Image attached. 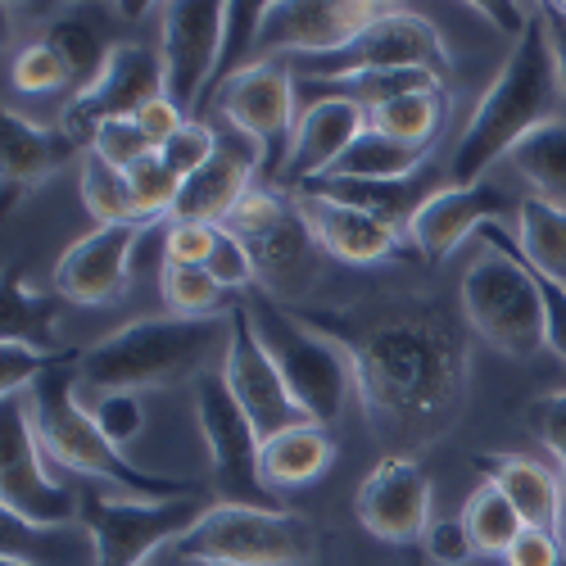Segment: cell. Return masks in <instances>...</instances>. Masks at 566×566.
Segmentation results:
<instances>
[{
  "label": "cell",
  "mask_w": 566,
  "mask_h": 566,
  "mask_svg": "<svg viewBox=\"0 0 566 566\" xmlns=\"http://www.w3.org/2000/svg\"><path fill=\"white\" fill-rule=\"evenodd\" d=\"M241 304L250 313L259 345L276 363L281 381H286V390L304 408V417L317 421V427H336L349 408V399L358 395L354 390V363L340 349V340L300 322L272 291H245Z\"/></svg>",
  "instance_id": "6"
},
{
  "label": "cell",
  "mask_w": 566,
  "mask_h": 566,
  "mask_svg": "<svg viewBox=\"0 0 566 566\" xmlns=\"http://www.w3.org/2000/svg\"><path fill=\"white\" fill-rule=\"evenodd\" d=\"M41 41L64 60V69L73 77V96H82V91H91L101 82L105 64H109V51H114V45H105V36L96 32V23L82 19V14H69V19L51 23Z\"/></svg>",
  "instance_id": "31"
},
{
  "label": "cell",
  "mask_w": 566,
  "mask_h": 566,
  "mask_svg": "<svg viewBox=\"0 0 566 566\" xmlns=\"http://www.w3.org/2000/svg\"><path fill=\"white\" fill-rule=\"evenodd\" d=\"M213 241H218V227L209 222H168V235H164V263H209L213 254Z\"/></svg>",
  "instance_id": "45"
},
{
  "label": "cell",
  "mask_w": 566,
  "mask_h": 566,
  "mask_svg": "<svg viewBox=\"0 0 566 566\" xmlns=\"http://www.w3.org/2000/svg\"><path fill=\"white\" fill-rule=\"evenodd\" d=\"M209 276L218 281V286L231 295V291H250L254 281H259V263L250 254V245L241 241L235 231L218 227V241H213V254H209Z\"/></svg>",
  "instance_id": "41"
},
{
  "label": "cell",
  "mask_w": 566,
  "mask_h": 566,
  "mask_svg": "<svg viewBox=\"0 0 566 566\" xmlns=\"http://www.w3.org/2000/svg\"><path fill=\"white\" fill-rule=\"evenodd\" d=\"M395 69H431L440 77H449V69H453L440 28L412 10H399V6L376 23H367L354 41L340 45V51L291 60L295 77L322 82V86H349L367 73H395Z\"/></svg>",
  "instance_id": "9"
},
{
  "label": "cell",
  "mask_w": 566,
  "mask_h": 566,
  "mask_svg": "<svg viewBox=\"0 0 566 566\" xmlns=\"http://www.w3.org/2000/svg\"><path fill=\"white\" fill-rule=\"evenodd\" d=\"M458 516H462V526H467V535H471V544H476L481 557H503L516 544V535L526 531L522 512L512 507V499L494 481H481L476 490H471Z\"/></svg>",
  "instance_id": "30"
},
{
  "label": "cell",
  "mask_w": 566,
  "mask_h": 566,
  "mask_svg": "<svg viewBox=\"0 0 566 566\" xmlns=\"http://www.w3.org/2000/svg\"><path fill=\"white\" fill-rule=\"evenodd\" d=\"M421 548H427V557L440 566H467L471 557H481L467 526H462V516H436L427 526V535H421Z\"/></svg>",
  "instance_id": "44"
},
{
  "label": "cell",
  "mask_w": 566,
  "mask_h": 566,
  "mask_svg": "<svg viewBox=\"0 0 566 566\" xmlns=\"http://www.w3.org/2000/svg\"><path fill=\"white\" fill-rule=\"evenodd\" d=\"M127 186H132V200H136V218H140V222L172 218V205H177L181 181L168 172V164L159 159V150H155L150 159H140V164L127 172Z\"/></svg>",
  "instance_id": "38"
},
{
  "label": "cell",
  "mask_w": 566,
  "mask_h": 566,
  "mask_svg": "<svg viewBox=\"0 0 566 566\" xmlns=\"http://www.w3.org/2000/svg\"><path fill=\"white\" fill-rule=\"evenodd\" d=\"M354 363V390L386 458L440 444L467 408L471 349L458 322L427 304H399L363 326L326 332Z\"/></svg>",
  "instance_id": "1"
},
{
  "label": "cell",
  "mask_w": 566,
  "mask_h": 566,
  "mask_svg": "<svg viewBox=\"0 0 566 566\" xmlns=\"http://www.w3.org/2000/svg\"><path fill=\"white\" fill-rule=\"evenodd\" d=\"M562 566H566V562H562Z\"/></svg>",
  "instance_id": "54"
},
{
  "label": "cell",
  "mask_w": 566,
  "mask_h": 566,
  "mask_svg": "<svg viewBox=\"0 0 566 566\" xmlns=\"http://www.w3.org/2000/svg\"><path fill=\"white\" fill-rule=\"evenodd\" d=\"M471 10H481L494 28H503L507 36H522L526 32V23H531V14L522 10V6H471Z\"/></svg>",
  "instance_id": "50"
},
{
  "label": "cell",
  "mask_w": 566,
  "mask_h": 566,
  "mask_svg": "<svg viewBox=\"0 0 566 566\" xmlns=\"http://www.w3.org/2000/svg\"><path fill=\"white\" fill-rule=\"evenodd\" d=\"M132 123H136L140 132H146V140H150L155 150H164L168 140H172V136H177L186 123H191V118H186V114H181V109H177L168 96H159V101H150L146 109H140Z\"/></svg>",
  "instance_id": "48"
},
{
  "label": "cell",
  "mask_w": 566,
  "mask_h": 566,
  "mask_svg": "<svg viewBox=\"0 0 566 566\" xmlns=\"http://www.w3.org/2000/svg\"><path fill=\"white\" fill-rule=\"evenodd\" d=\"M512 164H516V172L535 186V196L566 205V118L548 123L544 132L522 140L516 155H512Z\"/></svg>",
  "instance_id": "32"
},
{
  "label": "cell",
  "mask_w": 566,
  "mask_h": 566,
  "mask_svg": "<svg viewBox=\"0 0 566 566\" xmlns=\"http://www.w3.org/2000/svg\"><path fill=\"white\" fill-rule=\"evenodd\" d=\"M263 168V155L250 136L241 132H218V155L181 181L177 205L168 222H209L222 227L231 218V209L254 191V172Z\"/></svg>",
  "instance_id": "20"
},
{
  "label": "cell",
  "mask_w": 566,
  "mask_h": 566,
  "mask_svg": "<svg viewBox=\"0 0 566 566\" xmlns=\"http://www.w3.org/2000/svg\"><path fill=\"white\" fill-rule=\"evenodd\" d=\"M91 155L105 159L118 172H132L140 159L155 155V146H150L146 132H140L132 118H114V123H101L96 132H91Z\"/></svg>",
  "instance_id": "40"
},
{
  "label": "cell",
  "mask_w": 566,
  "mask_h": 566,
  "mask_svg": "<svg viewBox=\"0 0 566 566\" xmlns=\"http://www.w3.org/2000/svg\"><path fill=\"white\" fill-rule=\"evenodd\" d=\"M444 82L449 77H440L431 69H395V73H367V77H358L349 86H354V101L376 109V105H386L395 96H408V91H427V86H444Z\"/></svg>",
  "instance_id": "43"
},
{
  "label": "cell",
  "mask_w": 566,
  "mask_h": 566,
  "mask_svg": "<svg viewBox=\"0 0 566 566\" xmlns=\"http://www.w3.org/2000/svg\"><path fill=\"white\" fill-rule=\"evenodd\" d=\"M55 313H60L55 300H45L36 286L10 276V286H6V336L0 340H23V345H36V349H55Z\"/></svg>",
  "instance_id": "35"
},
{
  "label": "cell",
  "mask_w": 566,
  "mask_h": 566,
  "mask_svg": "<svg viewBox=\"0 0 566 566\" xmlns=\"http://www.w3.org/2000/svg\"><path fill=\"white\" fill-rule=\"evenodd\" d=\"M291 205L300 209L304 227L313 231V241L322 254H332L336 263L349 268H371V263H386L390 254H399V231L386 227L381 218H371L336 196H322L313 186H300L291 196Z\"/></svg>",
  "instance_id": "21"
},
{
  "label": "cell",
  "mask_w": 566,
  "mask_h": 566,
  "mask_svg": "<svg viewBox=\"0 0 566 566\" xmlns=\"http://www.w3.org/2000/svg\"><path fill=\"white\" fill-rule=\"evenodd\" d=\"M164 96V55L155 45H140V41H118L109 51V64L101 73V82L82 91V96L69 101L64 109V127L69 132H96L101 123L114 118H136L150 101Z\"/></svg>",
  "instance_id": "18"
},
{
  "label": "cell",
  "mask_w": 566,
  "mask_h": 566,
  "mask_svg": "<svg viewBox=\"0 0 566 566\" xmlns=\"http://www.w3.org/2000/svg\"><path fill=\"white\" fill-rule=\"evenodd\" d=\"M36 440L55 467L73 471L82 481H105V490H123L132 499H191L200 494L196 481H172V476H155L140 462H132L101 427L96 417L82 403V381L77 367H60L45 371L41 381L23 395Z\"/></svg>",
  "instance_id": "4"
},
{
  "label": "cell",
  "mask_w": 566,
  "mask_h": 566,
  "mask_svg": "<svg viewBox=\"0 0 566 566\" xmlns=\"http://www.w3.org/2000/svg\"><path fill=\"white\" fill-rule=\"evenodd\" d=\"M444 123H449V86L408 91V96H395L371 109V127L412 150H431Z\"/></svg>",
  "instance_id": "28"
},
{
  "label": "cell",
  "mask_w": 566,
  "mask_h": 566,
  "mask_svg": "<svg viewBox=\"0 0 566 566\" xmlns=\"http://www.w3.org/2000/svg\"><path fill=\"white\" fill-rule=\"evenodd\" d=\"M164 10V96L196 118L200 101L213 91L222 51H227V6H209V0H177Z\"/></svg>",
  "instance_id": "12"
},
{
  "label": "cell",
  "mask_w": 566,
  "mask_h": 566,
  "mask_svg": "<svg viewBox=\"0 0 566 566\" xmlns=\"http://www.w3.org/2000/svg\"><path fill=\"white\" fill-rule=\"evenodd\" d=\"M535 281H539V300H544V322H548V349L566 363V291L557 286V281H548V276H539L535 272Z\"/></svg>",
  "instance_id": "49"
},
{
  "label": "cell",
  "mask_w": 566,
  "mask_h": 566,
  "mask_svg": "<svg viewBox=\"0 0 566 566\" xmlns=\"http://www.w3.org/2000/svg\"><path fill=\"white\" fill-rule=\"evenodd\" d=\"M485 254L462 272V317L481 340H490L507 358H535L548 349V322H544V300L539 281L526 268L516 235L503 231V222H485L481 231Z\"/></svg>",
  "instance_id": "5"
},
{
  "label": "cell",
  "mask_w": 566,
  "mask_h": 566,
  "mask_svg": "<svg viewBox=\"0 0 566 566\" xmlns=\"http://www.w3.org/2000/svg\"><path fill=\"white\" fill-rule=\"evenodd\" d=\"M77 381H82V376H77ZM82 403H86V412L96 417V427L118 449H127L140 431H146V403H140L136 390H86L82 386Z\"/></svg>",
  "instance_id": "37"
},
{
  "label": "cell",
  "mask_w": 566,
  "mask_h": 566,
  "mask_svg": "<svg viewBox=\"0 0 566 566\" xmlns=\"http://www.w3.org/2000/svg\"><path fill=\"white\" fill-rule=\"evenodd\" d=\"M0 566H36L32 557H19L14 548H6V557H0Z\"/></svg>",
  "instance_id": "52"
},
{
  "label": "cell",
  "mask_w": 566,
  "mask_h": 566,
  "mask_svg": "<svg viewBox=\"0 0 566 566\" xmlns=\"http://www.w3.org/2000/svg\"><path fill=\"white\" fill-rule=\"evenodd\" d=\"M32 412L23 395L6 399V412H0V503H6L10 526H28V531H55L77 522L82 512V494H73L64 481L51 476L45 467Z\"/></svg>",
  "instance_id": "10"
},
{
  "label": "cell",
  "mask_w": 566,
  "mask_h": 566,
  "mask_svg": "<svg viewBox=\"0 0 566 566\" xmlns=\"http://www.w3.org/2000/svg\"><path fill=\"white\" fill-rule=\"evenodd\" d=\"M231 332L213 317H136L82 349L77 376L86 390H159L200 381L209 363L222 367Z\"/></svg>",
  "instance_id": "3"
},
{
  "label": "cell",
  "mask_w": 566,
  "mask_h": 566,
  "mask_svg": "<svg viewBox=\"0 0 566 566\" xmlns=\"http://www.w3.org/2000/svg\"><path fill=\"white\" fill-rule=\"evenodd\" d=\"M485 471L507 499L522 512V522L548 535H562V512H566V490L553 467H544L539 458L526 453H503V458H485Z\"/></svg>",
  "instance_id": "24"
},
{
  "label": "cell",
  "mask_w": 566,
  "mask_h": 566,
  "mask_svg": "<svg viewBox=\"0 0 566 566\" xmlns=\"http://www.w3.org/2000/svg\"><path fill=\"white\" fill-rule=\"evenodd\" d=\"M196 421L209 453V485L213 503H254L272 507L268 485H263V436L245 408L227 390L222 371H209L196 381Z\"/></svg>",
  "instance_id": "11"
},
{
  "label": "cell",
  "mask_w": 566,
  "mask_h": 566,
  "mask_svg": "<svg viewBox=\"0 0 566 566\" xmlns=\"http://www.w3.org/2000/svg\"><path fill=\"white\" fill-rule=\"evenodd\" d=\"M431 507L436 494L417 458H381L354 499L358 526L386 544H421L431 526Z\"/></svg>",
  "instance_id": "17"
},
{
  "label": "cell",
  "mask_w": 566,
  "mask_h": 566,
  "mask_svg": "<svg viewBox=\"0 0 566 566\" xmlns=\"http://www.w3.org/2000/svg\"><path fill=\"white\" fill-rule=\"evenodd\" d=\"M10 82H14V91H23V96H55V91L73 86L64 60L45 41H32V45H23V51L14 55Z\"/></svg>",
  "instance_id": "39"
},
{
  "label": "cell",
  "mask_w": 566,
  "mask_h": 566,
  "mask_svg": "<svg viewBox=\"0 0 566 566\" xmlns=\"http://www.w3.org/2000/svg\"><path fill=\"white\" fill-rule=\"evenodd\" d=\"M371 127V109L354 96H322L313 101L300 123H295V136H291V150H286V172L281 181L300 191L308 181H322L332 177V168L349 155V146Z\"/></svg>",
  "instance_id": "19"
},
{
  "label": "cell",
  "mask_w": 566,
  "mask_h": 566,
  "mask_svg": "<svg viewBox=\"0 0 566 566\" xmlns=\"http://www.w3.org/2000/svg\"><path fill=\"white\" fill-rule=\"evenodd\" d=\"M531 427L544 440V449L557 458L562 476H566V390H553L531 403Z\"/></svg>",
  "instance_id": "46"
},
{
  "label": "cell",
  "mask_w": 566,
  "mask_h": 566,
  "mask_svg": "<svg viewBox=\"0 0 566 566\" xmlns=\"http://www.w3.org/2000/svg\"><path fill=\"white\" fill-rule=\"evenodd\" d=\"M186 562H235V566H308L317 557V526L291 507L209 503V512L172 544Z\"/></svg>",
  "instance_id": "7"
},
{
  "label": "cell",
  "mask_w": 566,
  "mask_h": 566,
  "mask_svg": "<svg viewBox=\"0 0 566 566\" xmlns=\"http://www.w3.org/2000/svg\"><path fill=\"white\" fill-rule=\"evenodd\" d=\"M390 10L395 6H381V0H291V6H268V23L259 32L254 51L259 60L332 55Z\"/></svg>",
  "instance_id": "15"
},
{
  "label": "cell",
  "mask_w": 566,
  "mask_h": 566,
  "mask_svg": "<svg viewBox=\"0 0 566 566\" xmlns=\"http://www.w3.org/2000/svg\"><path fill=\"white\" fill-rule=\"evenodd\" d=\"M427 155L431 150L399 146V140H390V136H381L376 127H367L354 140V146H349V155L332 168V177L336 181H403V177L427 168Z\"/></svg>",
  "instance_id": "29"
},
{
  "label": "cell",
  "mask_w": 566,
  "mask_h": 566,
  "mask_svg": "<svg viewBox=\"0 0 566 566\" xmlns=\"http://www.w3.org/2000/svg\"><path fill=\"white\" fill-rule=\"evenodd\" d=\"M227 332H231V340H227V358H222L218 371H222L227 390L235 395V403H241L245 417L254 421V431L263 440H272L281 431H291V427H304L308 417L295 403V395L286 390V381H281V371L268 358V349L259 345L245 304H235L227 313Z\"/></svg>",
  "instance_id": "14"
},
{
  "label": "cell",
  "mask_w": 566,
  "mask_h": 566,
  "mask_svg": "<svg viewBox=\"0 0 566 566\" xmlns=\"http://www.w3.org/2000/svg\"><path fill=\"white\" fill-rule=\"evenodd\" d=\"M82 136L60 127H41L28 123L23 114L6 109L0 118V177H6V209H14V200L32 186H41L51 172H60L69 159H77Z\"/></svg>",
  "instance_id": "23"
},
{
  "label": "cell",
  "mask_w": 566,
  "mask_h": 566,
  "mask_svg": "<svg viewBox=\"0 0 566 566\" xmlns=\"http://www.w3.org/2000/svg\"><path fill=\"white\" fill-rule=\"evenodd\" d=\"M82 354L73 349H36L23 340H0V395H28L45 371H60V367H77Z\"/></svg>",
  "instance_id": "36"
},
{
  "label": "cell",
  "mask_w": 566,
  "mask_h": 566,
  "mask_svg": "<svg viewBox=\"0 0 566 566\" xmlns=\"http://www.w3.org/2000/svg\"><path fill=\"white\" fill-rule=\"evenodd\" d=\"M516 250L526 268L566 291V205L526 196L516 200Z\"/></svg>",
  "instance_id": "27"
},
{
  "label": "cell",
  "mask_w": 566,
  "mask_h": 566,
  "mask_svg": "<svg viewBox=\"0 0 566 566\" xmlns=\"http://www.w3.org/2000/svg\"><path fill=\"white\" fill-rule=\"evenodd\" d=\"M566 118V86L557 73V55H553V36L544 14L535 10L526 32L516 36L512 55L503 60L499 77L485 86V96L471 109L458 150L449 164L453 186H476L485 181V172L499 159H512L522 140H531L535 132H544L548 123Z\"/></svg>",
  "instance_id": "2"
},
{
  "label": "cell",
  "mask_w": 566,
  "mask_h": 566,
  "mask_svg": "<svg viewBox=\"0 0 566 566\" xmlns=\"http://www.w3.org/2000/svg\"><path fill=\"white\" fill-rule=\"evenodd\" d=\"M336 462V440L317 421L291 427L272 440H263V485L268 494H286L300 485H313L317 476H326Z\"/></svg>",
  "instance_id": "25"
},
{
  "label": "cell",
  "mask_w": 566,
  "mask_h": 566,
  "mask_svg": "<svg viewBox=\"0 0 566 566\" xmlns=\"http://www.w3.org/2000/svg\"><path fill=\"white\" fill-rule=\"evenodd\" d=\"M516 205L503 191H494V186H485V181H476V186H440V191L412 213L408 235L431 263H444L467 235H476L485 222H499Z\"/></svg>",
  "instance_id": "22"
},
{
  "label": "cell",
  "mask_w": 566,
  "mask_h": 566,
  "mask_svg": "<svg viewBox=\"0 0 566 566\" xmlns=\"http://www.w3.org/2000/svg\"><path fill=\"white\" fill-rule=\"evenodd\" d=\"M222 118L231 123V132L250 136L263 168L272 177L286 172V150H291V136H295V73L291 64H276V60H254L245 64L235 77H227L222 86Z\"/></svg>",
  "instance_id": "13"
},
{
  "label": "cell",
  "mask_w": 566,
  "mask_h": 566,
  "mask_svg": "<svg viewBox=\"0 0 566 566\" xmlns=\"http://www.w3.org/2000/svg\"><path fill=\"white\" fill-rule=\"evenodd\" d=\"M209 512L205 494L191 499H132L114 490H82L77 522L91 539V566H150V557L181 535Z\"/></svg>",
  "instance_id": "8"
},
{
  "label": "cell",
  "mask_w": 566,
  "mask_h": 566,
  "mask_svg": "<svg viewBox=\"0 0 566 566\" xmlns=\"http://www.w3.org/2000/svg\"><path fill=\"white\" fill-rule=\"evenodd\" d=\"M308 186L322 191V196H336V200L371 213V218H381L395 231L399 227L408 231L412 213L436 196V168H421V172H412L403 181H336V177H322V181H308Z\"/></svg>",
  "instance_id": "26"
},
{
  "label": "cell",
  "mask_w": 566,
  "mask_h": 566,
  "mask_svg": "<svg viewBox=\"0 0 566 566\" xmlns=\"http://www.w3.org/2000/svg\"><path fill=\"white\" fill-rule=\"evenodd\" d=\"M205 566H235V562H205Z\"/></svg>",
  "instance_id": "53"
},
{
  "label": "cell",
  "mask_w": 566,
  "mask_h": 566,
  "mask_svg": "<svg viewBox=\"0 0 566 566\" xmlns=\"http://www.w3.org/2000/svg\"><path fill=\"white\" fill-rule=\"evenodd\" d=\"M213 155H218V132H213L209 123H200V118H191V123H186V127L168 140V146L159 150V159L168 164V172H172L177 181L196 177Z\"/></svg>",
  "instance_id": "42"
},
{
  "label": "cell",
  "mask_w": 566,
  "mask_h": 566,
  "mask_svg": "<svg viewBox=\"0 0 566 566\" xmlns=\"http://www.w3.org/2000/svg\"><path fill=\"white\" fill-rule=\"evenodd\" d=\"M566 562V548H562V535H548V531H535L526 526L516 535V544L503 553V566H562Z\"/></svg>",
  "instance_id": "47"
},
{
  "label": "cell",
  "mask_w": 566,
  "mask_h": 566,
  "mask_svg": "<svg viewBox=\"0 0 566 566\" xmlns=\"http://www.w3.org/2000/svg\"><path fill=\"white\" fill-rule=\"evenodd\" d=\"M155 222H118V227H96L82 241H73L60 263H55V300L64 304H114L132 286V254L146 241V231Z\"/></svg>",
  "instance_id": "16"
},
{
  "label": "cell",
  "mask_w": 566,
  "mask_h": 566,
  "mask_svg": "<svg viewBox=\"0 0 566 566\" xmlns=\"http://www.w3.org/2000/svg\"><path fill=\"white\" fill-rule=\"evenodd\" d=\"M82 205L86 213L96 218V227H118V222H140L136 218V200H132V186H127V172L109 168L105 159L96 155H82Z\"/></svg>",
  "instance_id": "34"
},
{
  "label": "cell",
  "mask_w": 566,
  "mask_h": 566,
  "mask_svg": "<svg viewBox=\"0 0 566 566\" xmlns=\"http://www.w3.org/2000/svg\"><path fill=\"white\" fill-rule=\"evenodd\" d=\"M544 23H548V36H553V55H557V73H562V86H566V10L562 6H539Z\"/></svg>",
  "instance_id": "51"
},
{
  "label": "cell",
  "mask_w": 566,
  "mask_h": 566,
  "mask_svg": "<svg viewBox=\"0 0 566 566\" xmlns=\"http://www.w3.org/2000/svg\"><path fill=\"white\" fill-rule=\"evenodd\" d=\"M159 291H164V304L172 308V317H218V313L235 308V304H227V291L209 276V268H200V263H164Z\"/></svg>",
  "instance_id": "33"
}]
</instances>
